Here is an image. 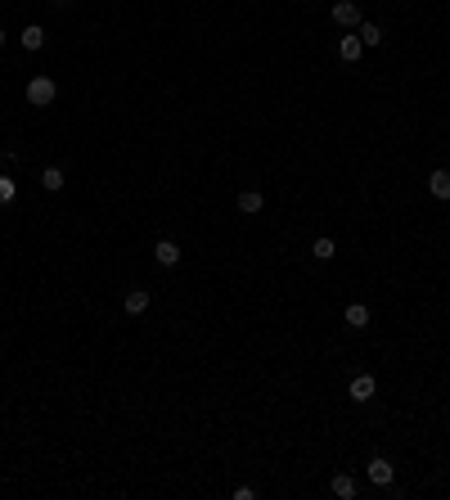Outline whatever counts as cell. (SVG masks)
Here are the masks:
<instances>
[{
  "instance_id": "1",
  "label": "cell",
  "mask_w": 450,
  "mask_h": 500,
  "mask_svg": "<svg viewBox=\"0 0 450 500\" xmlns=\"http://www.w3.org/2000/svg\"><path fill=\"white\" fill-rule=\"evenodd\" d=\"M54 100H59V86H54L50 77H32L28 81V104L32 108H50Z\"/></svg>"
},
{
  "instance_id": "5",
  "label": "cell",
  "mask_w": 450,
  "mask_h": 500,
  "mask_svg": "<svg viewBox=\"0 0 450 500\" xmlns=\"http://www.w3.org/2000/svg\"><path fill=\"white\" fill-rule=\"evenodd\" d=\"M153 257H158V266H176L180 262V243L176 239H158L153 243Z\"/></svg>"
},
{
  "instance_id": "12",
  "label": "cell",
  "mask_w": 450,
  "mask_h": 500,
  "mask_svg": "<svg viewBox=\"0 0 450 500\" xmlns=\"http://www.w3.org/2000/svg\"><path fill=\"white\" fill-rule=\"evenodd\" d=\"M18 41H23V50H32V54H36V50H41V45H45V32L36 28V23H28V28L18 32Z\"/></svg>"
},
{
  "instance_id": "14",
  "label": "cell",
  "mask_w": 450,
  "mask_h": 500,
  "mask_svg": "<svg viewBox=\"0 0 450 500\" xmlns=\"http://www.w3.org/2000/svg\"><path fill=\"white\" fill-rule=\"evenodd\" d=\"M333 252H338V243H333L329 235H324V239H315V243H311V257H315V262H333Z\"/></svg>"
},
{
  "instance_id": "4",
  "label": "cell",
  "mask_w": 450,
  "mask_h": 500,
  "mask_svg": "<svg viewBox=\"0 0 450 500\" xmlns=\"http://www.w3.org/2000/svg\"><path fill=\"white\" fill-rule=\"evenodd\" d=\"M374 393H379V383H374V374H356L347 388V397L351 401H374Z\"/></svg>"
},
{
  "instance_id": "10",
  "label": "cell",
  "mask_w": 450,
  "mask_h": 500,
  "mask_svg": "<svg viewBox=\"0 0 450 500\" xmlns=\"http://www.w3.org/2000/svg\"><path fill=\"white\" fill-rule=\"evenodd\" d=\"M343 320H347V329H365L369 325V307H365V302H351V307L343 311Z\"/></svg>"
},
{
  "instance_id": "7",
  "label": "cell",
  "mask_w": 450,
  "mask_h": 500,
  "mask_svg": "<svg viewBox=\"0 0 450 500\" xmlns=\"http://www.w3.org/2000/svg\"><path fill=\"white\" fill-rule=\"evenodd\" d=\"M428 194H432V199H442V203H450V172L437 167V172L428 176Z\"/></svg>"
},
{
  "instance_id": "18",
  "label": "cell",
  "mask_w": 450,
  "mask_h": 500,
  "mask_svg": "<svg viewBox=\"0 0 450 500\" xmlns=\"http://www.w3.org/2000/svg\"><path fill=\"white\" fill-rule=\"evenodd\" d=\"M54 5H64V0H54Z\"/></svg>"
},
{
  "instance_id": "8",
  "label": "cell",
  "mask_w": 450,
  "mask_h": 500,
  "mask_svg": "<svg viewBox=\"0 0 450 500\" xmlns=\"http://www.w3.org/2000/svg\"><path fill=\"white\" fill-rule=\"evenodd\" d=\"M360 54H365L360 36H343V41H338V59H343V64H356Z\"/></svg>"
},
{
  "instance_id": "13",
  "label": "cell",
  "mask_w": 450,
  "mask_h": 500,
  "mask_svg": "<svg viewBox=\"0 0 450 500\" xmlns=\"http://www.w3.org/2000/svg\"><path fill=\"white\" fill-rule=\"evenodd\" d=\"M261 207H266L261 190H243V194H239V212H248V216H252V212H261Z\"/></svg>"
},
{
  "instance_id": "3",
  "label": "cell",
  "mask_w": 450,
  "mask_h": 500,
  "mask_svg": "<svg viewBox=\"0 0 450 500\" xmlns=\"http://www.w3.org/2000/svg\"><path fill=\"white\" fill-rule=\"evenodd\" d=\"M392 478H396L392 460H387V455H369V482L374 487H392Z\"/></svg>"
},
{
  "instance_id": "6",
  "label": "cell",
  "mask_w": 450,
  "mask_h": 500,
  "mask_svg": "<svg viewBox=\"0 0 450 500\" xmlns=\"http://www.w3.org/2000/svg\"><path fill=\"white\" fill-rule=\"evenodd\" d=\"M149 302H153V293H149V289H131L122 307H126V315H144V311H149Z\"/></svg>"
},
{
  "instance_id": "9",
  "label": "cell",
  "mask_w": 450,
  "mask_h": 500,
  "mask_svg": "<svg viewBox=\"0 0 450 500\" xmlns=\"http://www.w3.org/2000/svg\"><path fill=\"white\" fill-rule=\"evenodd\" d=\"M356 492H360V487H356L351 473H333V496L338 500H356Z\"/></svg>"
},
{
  "instance_id": "15",
  "label": "cell",
  "mask_w": 450,
  "mask_h": 500,
  "mask_svg": "<svg viewBox=\"0 0 450 500\" xmlns=\"http://www.w3.org/2000/svg\"><path fill=\"white\" fill-rule=\"evenodd\" d=\"M64 180H68V176H64V167H45V172H41V190H50V194H54V190H64Z\"/></svg>"
},
{
  "instance_id": "17",
  "label": "cell",
  "mask_w": 450,
  "mask_h": 500,
  "mask_svg": "<svg viewBox=\"0 0 450 500\" xmlns=\"http://www.w3.org/2000/svg\"><path fill=\"white\" fill-rule=\"evenodd\" d=\"M5 36H9V32H5V28H0V45H5Z\"/></svg>"
},
{
  "instance_id": "11",
  "label": "cell",
  "mask_w": 450,
  "mask_h": 500,
  "mask_svg": "<svg viewBox=\"0 0 450 500\" xmlns=\"http://www.w3.org/2000/svg\"><path fill=\"white\" fill-rule=\"evenodd\" d=\"M356 36H360V45H365V50L383 45V28H379V23H360V28H356Z\"/></svg>"
},
{
  "instance_id": "2",
  "label": "cell",
  "mask_w": 450,
  "mask_h": 500,
  "mask_svg": "<svg viewBox=\"0 0 450 500\" xmlns=\"http://www.w3.org/2000/svg\"><path fill=\"white\" fill-rule=\"evenodd\" d=\"M333 23H338V28H360V5H356V0H333Z\"/></svg>"
},
{
  "instance_id": "16",
  "label": "cell",
  "mask_w": 450,
  "mask_h": 500,
  "mask_svg": "<svg viewBox=\"0 0 450 500\" xmlns=\"http://www.w3.org/2000/svg\"><path fill=\"white\" fill-rule=\"evenodd\" d=\"M14 199H18V185L9 176H0V203H14Z\"/></svg>"
}]
</instances>
